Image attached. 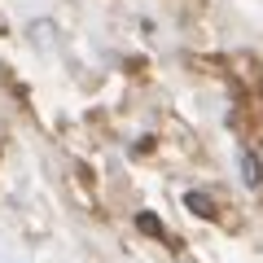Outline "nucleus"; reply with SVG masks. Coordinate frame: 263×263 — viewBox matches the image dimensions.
Wrapping results in <instances>:
<instances>
[{
	"instance_id": "3",
	"label": "nucleus",
	"mask_w": 263,
	"mask_h": 263,
	"mask_svg": "<svg viewBox=\"0 0 263 263\" xmlns=\"http://www.w3.org/2000/svg\"><path fill=\"white\" fill-rule=\"evenodd\" d=\"M136 224H141L149 237H167V233H162V224H158V215H149V211H141V215H136Z\"/></svg>"
},
{
	"instance_id": "1",
	"label": "nucleus",
	"mask_w": 263,
	"mask_h": 263,
	"mask_svg": "<svg viewBox=\"0 0 263 263\" xmlns=\"http://www.w3.org/2000/svg\"><path fill=\"white\" fill-rule=\"evenodd\" d=\"M237 162H241V180H246L250 189H259V184H263V167H259V154H254V149H241V154H237Z\"/></svg>"
},
{
	"instance_id": "2",
	"label": "nucleus",
	"mask_w": 263,
	"mask_h": 263,
	"mask_svg": "<svg viewBox=\"0 0 263 263\" xmlns=\"http://www.w3.org/2000/svg\"><path fill=\"white\" fill-rule=\"evenodd\" d=\"M184 206L193 211V215H202V219H211V215H215V202H211L206 193H184Z\"/></svg>"
}]
</instances>
